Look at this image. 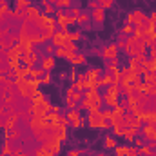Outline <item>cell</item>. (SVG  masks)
Segmentation results:
<instances>
[{"label": "cell", "mask_w": 156, "mask_h": 156, "mask_svg": "<svg viewBox=\"0 0 156 156\" xmlns=\"http://www.w3.org/2000/svg\"><path fill=\"white\" fill-rule=\"evenodd\" d=\"M87 125H89L91 129H111V122L102 118L100 109H91V111H89Z\"/></svg>", "instance_id": "6da1fadb"}, {"label": "cell", "mask_w": 156, "mask_h": 156, "mask_svg": "<svg viewBox=\"0 0 156 156\" xmlns=\"http://www.w3.org/2000/svg\"><path fill=\"white\" fill-rule=\"evenodd\" d=\"M100 55H102L104 60H116L118 55H120V49L116 47V44H107V45H104Z\"/></svg>", "instance_id": "7a4b0ae2"}, {"label": "cell", "mask_w": 156, "mask_h": 156, "mask_svg": "<svg viewBox=\"0 0 156 156\" xmlns=\"http://www.w3.org/2000/svg\"><path fill=\"white\" fill-rule=\"evenodd\" d=\"M69 38V29L67 31H62V29H56L55 31V35L51 37V44L55 45V47H62L64 45V42Z\"/></svg>", "instance_id": "3957f363"}, {"label": "cell", "mask_w": 156, "mask_h": 156, "mask_svg": "<svg viewBox=\"0 0 156 156\" xmlns=\"http://www.w3.org/2000/svg\"><path fill=\"white\" fill-rule=\"evenodd\" d=\"M40 56H42V55L35 49V53H31V55H24V56H22V64H24L26 67L33 69L37 64H40Z\"/></svg>", "instance_id": "277c9868"}, {"label": "cell", "mask_w": 156, "mask_h": 156, "mask_svg": "<svg viewBox=\"0 0 156 156\" xmlns=\"http://www.w3.org/2000/svg\"><path fill=\"white\" fill-rule=\"evenodd\" d=\"M5 56H7V60L9 62H13V60H22V56H24V53H22V45L20 44H15L11 49H7L5 51Z\"/></svg>", "instance_id": "5b68a950"}, {"label": "cell", "mask_w": 156, "mask_h": 156, "mask_svg": "<svg viewBox=\"0 0 156 156\" xmlns=\"http://www.w3.org/2000/svg\"><path fill=\"white\" fill-rule=\"evenodd\" d=\"M123 122H125V125H127V127L142 129V120H140V118L136 116V115L129 113V111H125V115H123Z\"/></svg>", "instance_id": "8992f818"}, {"label": "cell", "mask_w": 156, "mask_h": 156, "mask_svg": "<svg viewBox=\"0 0 156 156\" xmlns=\"http://www.w3.org/2000/svg\"><path fill=\"white\" fill-rule=\"evenodd\" d=\"M142 134H144V142H145V144L153 142V140H154V134H156V125H153V123L142 125Z\"/></svg>", "instance_id": "52a82bcc"}, {"label": "cell", "mask_w": 156, "mask_h": 156, "mask_svg": "<svg viewBox=\"0 0 156 156\" xmlns=\"http://www.w3.org/2000/svg\"><path fill=\"white\" fill-rule=\"evenodd\" d=\"M55 66H56V58H55L53 55H44V56H40V67H42L44 71H51V69H55Z\"/></svg>", "instance_id": "ba28073f"}, {"label": "cell", "mask_w": 156, "mask_h": 156, "mask_svg": "<svg viewBox=\"0 0 156 156\" xmlns=\"http://www.w3.org/2000/svg\"><path fill=\"white\" fill-rule=\"evenodd\" d=\"M91 20H93L96 26H102V24H104V20H105V9H102V7L94 9V11L91 13Z\"/></svg>", "instance_id": "9c48e42d"}, {"label": "cell", "mask_w": 156, "mask_h": 156, "mask_svg": "<svg viewBox=\"0 0 156 156\" xmlns=\"http://www.w3.org/2000/svg\"><path fill=\"white\" fill-rule=\"evenodd\" d=\"M136 133H138V129H134V127H125V129L122 131V138H123L127 144H133L134 138H136Z\"/></svg>", "instance_id": "30bf717a"}, {"label": "cell", "mask_w": 156, "mask_h": 156, "mask_svg": "<svg viewBox=\"0 0 156 156\" xmlns=\"http://www.w3.org/2000/svg\"><path fill=\"white\" fill-rule=\"evenodd\" d=\"M133 16H134V26H133V27H142L144 22H145V18H147V15H145L142 9L133 11Z\"/></svg>", "instance_id": "8fae6325"}, {"label": "cell", "mask_w": 156, "mask_h": 156, "mask_svg": "<svg viewBox=\"0 0 156 156\" xmlns=\"http://www.w3.org/2000/svg\"><path fill=\"white\" fill-rule=\"evenodd\" d=\"M66 98H73L75 102H78V104H80V100L83 98V91H76V89L69 87V89L66 91Z\"/></svg>", "instance_id": "7c38bea8"}, {"label": "cell", "mask_w": 156, "mask_h": 156, "mask_svg": "<svg viewBox=\"0 0 156 156\" xmlns=\"http://www.w3.org/2000/svg\"><path fill=\"white\" fill-rule=\"evenodd\" d=\"M102 98H104V105H107V107H115V105L118 104V96L116 94L105 93V94H102Z\"/></svg>", "instance_id": "4fadbf2b"}, {"label": "cell", "mask_w": 156, "mask_h": 156, "mask_svg": "<svg viewBox=\"0 0 156 156\" xmlns=\"http://www.w3.org/2000/svg\"><path fill=\"white\" fill-rule=\"evenodd\" d=\"M142 40H144V44L147 45V49H151V47H154V45H156V33L142 35Z\"/></svg>", "instance_id": "5bb4252c"}, {"label": "cell", "mask_w": 156, "mask_h": 156, "mask_svg": "<svg viewBox=\"0 0 156 156\" xmlns=\"http://www.w3.org/2000/svg\"><path fill=\"white\" fill-rule=\"evenodd\" d=\"M26 15H27V20H35V18H38L42 13H40V9L37 5H29V7L26 9Z\"/></svg>", "instance_id": "9a60e30c"}, {"label": "cell", "mask_w": 156, "mask_h": 156, "mask_svg": "<svg viewBox=\"0 0 156 156\" xmlns=\"http://www.w3.org/2000/svg\"><path fill=\"white\" fill-rule=\"evenodd\" d=\"M29 5H33L31 0H15V11H26Z\"/></svg>", "instance_id": "2e32d148"}, {"label": "cell", "mask_w": 156, "mask_h": 156, "mask_svg": "<svg viewBox=\"0 0 156 156\" xmlns=\"http://www.w3.org/2000/svg\"><path fill=\"white\" fill-rule=\"evenodd\" d=\"M116 145L118 144H116V138H115V136H105V138H104V147H105L107 151H111V149L115 151Z\"/></svg>", "instance_id": "e0dca14e"}, {"label": "cell", "mask_w": 156, "mask_h": 156, "mask_svg": "<svg viewBox=\"0 0 156 156\" xmlns=\"http://www.w3.org/2000/svg\"><path fill=\"white\" fill-rule=\"evenodd\" d=\"M0 153L5 156H11V153H13V147H11V142L5 138V142H2V145H0Z\"/></svg>", "instance_id": "ac0fdd59"}, {"label": "cell", "mask_w": 156, "mask_h": 156, "mask_svg": "<svg viewBox=\"0 0 156 156\" xmlns=\"http://www.w3.org/2000/svg\"><path fill=\"white\" fill-rule=\"evenodd\" d=\"M87 24H91V15L89 13H82L76 18V26H87Z\"/></svg>", "instance_id": "d6986e66"}, {"label": "cell", "mask_w": 156, "mask_h": 156, "mask_svg": "<svg viewBox=\"0 0 156 156\" xmlns=\"http://www.w3.org/2000/svg\"><path fill=\"white\" fill-rule=\"evenodd\" d=\"M55 7L56 9H71L73 7V0H56Z\"/></svg>", "instance_id": "ffe728a7"}, {"label": "cell", "mask_w": 156, "mask_h": 156, "mask_svg": "<svg viewBox=\"0 0 156 156\" xmlns=\"http://www.w3.org/2000/svg\"><path fill=\"white\" fill-rule=\"evenodd\" d=\"M85 62H87V56H85L83 53H76V56L73 58V62H71V64L76 67V66H83Z\"/></svg>", "instance_id": "44dd1931"}, {"label": "cell", "mask_w": 156, "mask_h": 156, "mask_svg": "<svg viewBox=\"0 0 156 156\" xmlns=\"http://www.w3.org/2000/svg\"><path fill=\"white\" fill-rule=\"evenodd\" d=\"M140 156H154V149L149 145V144H144L140 147Z\"/></svg>", "instance_id": "7402d4cb"}, {"label": "cell", "mask_w": 156, "mask_h": 156, "mask_svg": "<svg viewBox=\"0 0 156 156\" xmlns=\"http://www.w3.org/2000/svg\"><path fill=\"white\" fill-rule=\"evenodd\" d=\"M42 5H44V15H55V11H56V7L53 5V4H49V2H42Z\"/></svg>", "instance_id": "603a6c76"}, {"label": "cell", "mask_w": 156, "mask_h": 156, "mask_svg": "<svg viewBox=\"0 0 156 156\" xmlns=\"http://www.w3.org/2000/svg\"><path fill=\"white\" fill-rule=\"evenodd\" d=\"M91 107H93V102H91V98H85V96H83V98L80 100V104H78V109H87V111H89Z\"/></svg>", "instance_id": "cb8c5ba5"}, {"label": "cell", "mask_w": 156, "mask_h": 156, "mask_svg": "<svg viewBox=\"0 0 156 156\" xmlns=\"http://www.w3.org/2000/svg\"><path fill=\"white\" fill-rule=\"evenodd\" d=\"M66 116H67V120H69V123H71V122H75V120L80 118V109H69Z\"/></svg>", "instance_id": "d4e9b609"}, {"label": "cell", "mask_w": 156, "mask_h": 156, "mask_svg": "<svg viewBox=\"0 0 156 156\" xmlns=\"http://www.w3.org/2000/svg\"><path fill=\"white\" fill-rule=\"evenodd\" d=\"M142 82H144V83H149V85L154 83L156 82V73H145V75L142 76Z\"/></svg>", "instance_id": "484cf974"}, {"label": "cell", "mask_w": 156, "mask_h": 156, "mask_svg": "<svg viewBox=\"0 0 156 156\" xmlns=\"http://www.w3.org/2000/svg\"><path fill=\"white\" fill-rule=\"evenodd\" d=\"M82 37H83L82 29H76V31L69 33V38H67V40H71V42H80V40H82Z\"/></svg>", "instance_id": "4316f807"}, {"label": "cell", "mask_w": 156, "mask_h": 156, "mask_svg": "<svg viewBox=\"0 0 156 156\" xmlns=\"http://www.w3.org/2000/svg\"><path fill=\"white\" fill-rule=\"evenodd\" d=\"M55 45L51 44V42H47V44H44L42 45V51H44V55H55Z\"/></svg>", "instance_id": "83f0119b"}, {"label": "cell", "mask_w": 156, "mask_h": 156, "mask_svg": "<svg viewBox=\"0 0 156 156\" xmlns=\"http://www.w3.org/2000/svg\"><path fill=\"white\" fill-rule=\"evenodd\" d=\"M142 66H144L145 73H153V69H154V64H153V60H151V58L144 60V62H142Z\"/></svg>", "instance_id": "f1b7e54d"}, {"label": "cell", "mask_w": 156, "mask_h": 156, "mask_svg": "<svg viewBox=\"0 0 156 156\" xmlns=\"http://www.w3.org/2000/svg\"><path fill=\"white\" fill-rule=\"evenodd\" d=\"M62 47H64L66 51H78V47H76V42H71V40H66Z\"/></svg>", "instance_id": "f546056e"}, {"label": "cell", "mask_w": 156, "mask_h": 156, "mask_svg": "<svg viewBox=\"0 0 156 156\" xmlns=\"http://www.w3.org/2000/svg\"><path fill=\"white\" fill-rule=\"evenodd\" d=\"M96 2L100 4L102 9H111V7L115 5V0H96Z\"/></svg>", "instance_id": "4dcf8cb0"}, {"label": "cell", "mask_w": 156, "mask_h": 156, "mask_svg": "<svg viewBox=\"0 0 156 156\" xmlns=\"http://www.w3.org/2000/svg\"><path fill=\"white\" fill-rule=\"evenodd\" d=\"M115 156H127V145H116L115 147Z\"/></svg>", "instance_id": "1f68e13d"}, {"label": "cell", "mask_w": 156, "mask_h": 156, "mask_svg": "<svg viewBox=\"0 0 156 156\" xmlns=\"http://www.w3.org/2000/svg\"><path fill=\"white\" fill-rule=\"evenodd\" d=\"M40 82H42V83H45V85H49V83L53 82V76H51V71H45V73H44V76L40 78Z\"/></svg>", "instance_id": "d6a6232c"}, {"label": "cell", "mask_w": 156, "mask_h": 156, "mask_svg": "<svg viewBox=\"0 0 156 156\" xmlns=\"http://www.w3.org/2000/svg\"><path fill=\"white\" fill-rule=\"evenodd\" d=\"M71 123H73V127H75V129H82V127H83V125L87 123V120H83V118L80 116L78 120H75V122H71Z\"/></svg>", "instance_id": "836d02e7"}, {"label": "cell", "mask_w": 156, "mask_h": 156, "mask_svg": "<svg viewBox=\"0 0 156 156\" xmlns=\"http://www.w3.org/2000/svg\"><path fill=\"white\" fill-rule=\"evenodd\" d=\"M53 56H55V58H66V49H64V47H56Z\"/></svg>", "instance_id": "e575fe53"}, {"label": "cell", "mask_w": 156, "mask_h": 156, "mask_svg": "<svg viewBox=\"0 0 156 156\" xmlns=\"http://www.w3.org/2000/svg\"><path fill=\"white\" fill-rule=\"evenodd\" d=\"M127 156H140V149H138V147H134V145L127 147Z\"/></svg>", "instance_id": "d590c367"}, {"label": "cell", "mask_w": 156, "mask_h": 156, "mask_svg": "<svg viewBox=\"0 0 156 156\" xmlns=\"http://www.w3.org/2000/svg\"><path fill=\"white\" fill-rule=\"evenodd\" d=\"M66 105L67 109H78V102H75L73 98H66Z\"/></svg>", "instance_id": "8d00e7d4"}, {"label": "cell", "mask_w": 156, "mask_h": 156, "mask_svg": "<svg viewBox=\"0 0 156 156\" xmlns=\"http://www.w3.org/2000/svg\"><path fill=\"white\" fill-rule=\"evenodd\" d=\"M67 15H71V16H75V18H78L80 15H82V11H80V7H76V5H73L71 9H69V13Z\"/></svg>", "instance_id": "74e56055"}, {"label": "cell", "mask_w": 156, "mask_h": 156, "mask_svg": "<svg viewBox=\"0 0 156 156\" xmlns=\"http://www.w3.org/2000/svg\"><path fill=\"white\" fill-rule=\"evenodd\" d=\"M133 29H134L133 26H129V24H125V26H123V27L120 29V33H123V35H133Z\"/></svg>", "instance_id": "f35d334b"}, {"label": "cell", "mask_w": 156, "mask_h": 156, "mask_svg": "<svg viewBox=\"0 0 156 156\" xmlns=\"http://www.w3.org/2000/svg\"><path fill=\"white\" fill-rule=\"evenodd\" d=\"M9 71V62H4L0 64V76H5V73Z\"/></svg>", "instance_id": "ab89813d"}, {"label": "cell", "mask_w": 156, "mask_h": 156, "mask_svg": "<svg viewBox=\"0 0 156 156\" xmlns=\"http://www.w3.org/2000/svg\"><path fill=\"white\" fill-rule=\"evenodd\" d=\"M147 58L156 60V45H154V47H151V49H147Z\"/></svg>", "instance_id": "60d3db41"}, {"label": "cell", "mask_w": 156, "mask_h": 156, "mask_svg": "<svg viewBox=\"0 0 156 156\" xmlns=\"http://www.w3.org/2000/svg\"><path fill=\"white\" fill-rule=\"evenodd\" d=\"M134 60H136L138 64H142L144 60H147V53H140V55H136V56H134Z\"/></svg>", "instance_id": "b9f144b4"}, {"label": "cell", "mask_w": 156, "mask_h": 156, "mask_svg": "<svg viewBox=\"0 0 156 156\" xmlns=\"http://www.w3.org/2000/svg\"><path fill=\"white\" fill-rule=\"evenodd\" d=\"M87 5H89V9H91V11H94V9H98V7H100V4H98L96 0H89V2H87Z\"/></svg>", "instance_id": "7bdbcfd3"}, {"label": "cell", "mask_w": 156, "mask_h": 156, "mask_svg": "<svg viewBox=\"0 0 156 156\" xmlns=\"http://www.w3.org/2000/svg\"><path fill=\"white\" fill-rule=\"evenodd\" d=\"M67 76H69V80H71V82H75V80H76V78H78L76 67H73V69H71V71H69V75H67Z\"/></svg>", "instance_id": "ee69618b"}, {"label": "cell", "mask_w": 156, "mask_h": 156, "mask_svg": "<svg viewBox=\"0 0 156 156\" xmlns=\"http://www.w3.org/2000/svg\"><path fill=\"white\" fill-rule=\"evenodd\" d=\"M56 123H60V125H67V123H69V120H67V116H66V115H60Z\"/></svg>", "instance_id": "f6af8a7d"}, {"label": "cell", "mask_w": 156, "mask_h": 156, "mask_svg": "<svg viewBox=\"0 0 156 156\" xmlns=\"http://www.w3.org/2000/svg\"><path fill=\"white\" fill-rule=\"evenodd\" d=\"M125 24H129V26H134V16H133V11L125 16Z\"/></svg>", "instance_id": "bcb514c9"}, {"label": "cell", "mask_w": 156, "mask_h": 156, "mask_svg": "<svg viewBox=\"0 0 156 156\" xmlns=\"http://www.w3.org/2000/svg\"><path fill=\"white\" fill-rule=\"evenodd\" d=\"M20 66H22V64H20L18 60H13V62H9V69H13V71H16Z\"/></svg>", "instance_id": "7dc6e473"}, {"label": "cell", "mask_w": 156, "mask_h": 156, "mask_svg": "<svg viewBox=\"0 0 156 156\" xmlns=\"http://www.w3.org/2000/svg\"><path fill=\"white\" fill-rule=\"evenodd\" d=\"M5 78H7V80H13V82H15V78H16V71H13V69H9V71L5 73Z\"/></svg>", "instance_id": "c3c4849f"}, {"label": "cell", "mask_w": 156, "mask_h": 156, "mask_svg": "<svg viewBox=\"0 0 156 156\" xmlns=\"http://www.w3.org/2000/svg\"><path fill=\"white\" fill-rule=\"evenodd\" d=\"M76 53L78 51H66V58H67L69 62H73V58L76 56Z\"/></svg>", "instance_id": "681fc988"}, {"label": "cell", "mask_w": 156, "mask_h": 156, "mask_svg": "<svg viewBox=\"0 0 156 156\" xmlns=\"http://www.w3.org/2000/svg\"><path fill=\"white\" fill-rule=\"evenodd\" d=\"M9 11H11V7H9L7 4H5V5H0V16H4V15L9 13Z\"/></svg>", "instance_id": "f907efd6"}, {"label": "cell", "mask_w": 156, "mask_h": 156, "mask_svg": "<svg viewBox=\"0 0 156 156\" xmlns=\"http://www.w3.org/2000/svg\"><path fill=\"white\" fill-rule=\"evenodd\" d=\"M144 144H145V142H144L142 138H134V142H133V145H134V147H138V149H140Z\"/></svg>", "instance_id": "816d5d0a"}, {"label": "cell", "mask_w": 156, "mask_h": 156, "mask_svg": "<svg viewBox=\"0 0 156 156\" xmlns=\"http://www.w3.org/2000/svg\"><path fill=\"white\" fill-rule=\"evenodd\" d=\"M82 153H83V151H78V149H71V151L67 153V156H80Z\"/></svg>", "instance_id": "f5cc1de1"}, {"label": "cell", "mask_w": 156, "mask_h": 156, "mask_svg": "<svg viewBox=\"0 0 156 156\" xmlns=\"http://www.w3.org/2000/svg\"><path fill=\"white\" fill-rule=\"evenodd\" d=\"M51 113H60V105H53L51 107Z\"/></svg>", "instance_id": "db71d44e"}, {"label": "cell", "mask_w": 156, "mask_h": 156, "mask_svg": "<svg viewBox=\"0 0 156 156\" xmlns=\"http://www.w3.org/2000/svg\"><path fill=\"white\" fill-rule=\"evenodd\" d=\"M60 78H62V80H66V78H67V73H66V71H62V73H60Z\"/></svg>", "instance_id": "11a10c76"}, {"label": "cell", "mask_w": 156, "mask_h": 156, "mask_svg": "<svg viewBox=\"0 0 156 156\" xmlns=\"http://www.w3.org/2000/svg\"><path fill=\"white\" fill-rule=\"evenodd\" d=\"M42 2H49V4H53V5L56 4V0H42Z\"/></svg>", "instance_id": "9f6ffc18"}, {"label": "cell", "mask_w": 156, "mask_h": 156, "mask_svg": "<svg viewBox=\"0 0 156 156\" xmlns=\"http://www.w3.org/2000/svg\"><path fill=\"white\" fill-rule=\"evenodd\" d=\"M7 4V0H0V5H5Z\"/></svg>", "instance_id": "6f0895ef"}, {"label": "cell", "mask_w": 156, "mask_h": 156, "mask_svg": "<svg viewBox=\"0 0 156 156\" xmlns=\"http://www.w3.org/2000/svg\"><path fill=\"white\" fill-rule=\"evenodd\" d=\"M153 64H154V69H153V73H156V60H153Z\"/></svg>", "instance_id": "680465c9"}, {"label": "cell", "mask_w": 156, "mask_h": 156, "mask_svg": "<svg viewBox=\"0 0 156 156\" xmlns=\"http://www.w3.org/2000/svg\"><path fill=\"white\" fill-rule=\"evenodd\" d=\"M93 156H105L104 153H98V154H93Z\"/></svg>", "instance_id": "91938a15"}, {"label": "cell", "mask_w": 156, "mask_h": 156, "mask_svg": "<svg viewBox=\"0 0 156 156\" xmlns=\"http://www.w3.org/2000/svg\"><path fill=\"white\" fill-rule=\"evenodd\" d=\"M2 142H4V140H2V134H0V145H2Z\"/></svg>", "instance_id": "94428289"}, {"label": "cell", "mask_w": 156, "mask_h": 156, "mask_svg": "<svg viewBox=\"0 0 156 156\" xmlns=\"http://www.w3.org/2000/svg\"><path fill=\"white\" fill-rule=\"evenodd\" d=\"M0 127H2V118H0Z\"/></svg>", "instance_id": "6125c7cd"}, {"label": "cell", "mask_w": 156, "mask_h": 156, "mask_svg": "<svg viewBox=\"0 0 156 156\" xmlns=\"http://www.w3.org/2000/svg\"><path fill=\"white\" fill-rule=\"evenodd\" d=\"M0 156H5V154H2V153H0Z\"/></svg>", "instance_id": "be15d7a7"}, {"label": "cell", "mask_w": 156, "mask_h": 156, "mask_svg": "<svg viewBox=\"0 0 156 156\" xmlns=\"http://www.w3.org/2000/svg\"><path fill=\"white\" fill-rule=\"evenodd\" d=\"M87 156H91V154H87Z\"/></svg>", "instance_id": "e7e4bbea"}, {"label": "cell", "mask_w": 156, "mask_h": 156, "mask_svg": "<svg viewBox=\"0 0 156 156\" xmlns=\"http://www.w3.org/2000/svg\"><path fill=\"white\" fill-rule=\"evenodd\" d=\"M154 125H156V123H154Z\"/></svg>", "instance_id": "03108f58"}]
</instances>
